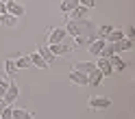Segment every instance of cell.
I'll list each match as a JSON object with an SVG mask.
<instances>
[{
	"mask_svg": "<svg viewBox=\"0 0 135 119\" xmlns=\"http://www.w3.org/2000/svg\"><path fill=\"white\" fill-rule=\"evenodd\" d=\"M105 44L107 41L103 39V37H94L89 41V46H87V50H89V54L91 56H100V52H103V48H105Z\"/></svg>",
	"mask_w": 135,
	"mask_h": 119,
	"instance_id": "cell-6",
	"label": "cell"
},
{
	"mask_svg": "<svg viewBox=\"0 0 135 119\" xmlns=\"http://www.w3.org/2000/svg\"><path fill=\"white\" fill-rule=\"evenodd\" d=\"M68 78H70V82H72V84H76V87H87V84H89V82H87V74L76 72V69H72Z\"/></svg>",
	"mask_w": 135,
	"mask_h": 119,
	"instance_id": "cell-8",
	"label": "cell"
},
{
	"mask_svg": "<svg viewBox=\"0 0 135 119\" xmlns=\"http://www.w3.org/2000/svg\"><path fill=\"white\" fill-rule=\"evenodd\" d=\"M18 95H20V87H18V82H15V80L11 78V82H9V89H7V93H4V98H2V100H4L9 106H13V102L18 100Z\"/></svg>",
	"mask_w": 135,
	"mask_h": 119,
	"instance_id": "cell-5",
	"label": "cell"
},
{
	"mask_svg": "<svg viewBox=\"0 0 135 119\" xmlns=\"http://www.w3.org/2000/svg\"><path fill=\"white\" fill-rule=\"evenodd\" d=\"M48 48H50V52H52L55 56H63V54H70L72 50H74V46L65 44V41H61V44H52V46H48Z\"/></svg>",
	"mask_w": 135,
	"mask_h": 119,
	"instance_id": "cell-7",
	"label": "cell"
},
{
	"mask_svg": "<svg viewBox=\"0 0 135 119\" xmlns=\"http://www.w3.org/2000/svg\"><path fill=\"white\" fill-rule=\"evenodd\" d=\"M120 39H124V30H122V28H113V30L105 37V41H107V44H118Z\"/></svg>",
	"mask_w": 135,
	"mask_h": 119,
	"instance_id": "cell-13",
	"label": "cell"
},
{
	"mask_svg": "<svg viewBox=\"0 0 135 119\" xmlns=\"http://www.w3.org/2000/svg\"><path fill=\"white\" fill-rule=\"evenodd\" d=\"M74 69L76 72H83V74H89L96 69V63H89V61H83V63H76L74 65Z\"/></svg>",
	"mask_w": 135,
	"mask_h": 119,
	"instance_id": "cell-17",
	"label": "cell"
},
{
	"mask_svg": "<svg viewBox=\"0 0 135 119\" xmlns=\"http://www.w3.org/2000/svg\"><path fill=\"white\" fill-rule=\"evenodd\" d=\"M11 113H13V119H33V113H28L26 108H13L11 106Z\"/></svg>",
	"mask_w": 135,
	"mask_h": 119,
	"instance_id": "cell-18",
	"label": "cell"
},
{
	"mask_svg": "<svg viewBox=\"0 0 135 119\" xmlns=\"http://www.w3.org/2000/svg\"><path fill=\"white\" fill-rule=\"evenodd\" d=\"M111 30H113V26H100V28H98V33H96V37H103V39H105Z\"/></svg>",
	"mask_w": 135,
	"mask_h": 119,
	"instance_id": "cell-26",
	"label": "cell"
},
{
	"mask_svg": "<svg viewBox=\"0 0 135 119\" xmlns=\"http://www.w3.org/2000/svg\"><path fill=\"white\" fill-rule=\"evenodd\" d=\"M7 106H9V104H7V102H4V100H2V98H0V115H2V110H4V108H7Z\"/></svg>",
	"mask_w": 135,
	"mask_h": 119,
	"instance_id": "cell-29",
	"label": "cell"
},
{
	"mask_svg": "<svg viewBox=\"0 0 135 119\" xmlns=\"http://www.w3.org/2000/svg\"><path fill=\"white\" fill-rule=\"evenodd\" d=\"M103 80H105V76L100 74L98 69H94V72L87 74V82L91 84V87H100V84H103Z\"/></svg>",
	"mask_w": 135,
	"mask_h": 119,
	"instance_id": "cell-12",
	"label": "cell"
},
{
	"mask_svg": "<svg viewBox=\"0 0 135 119\" xmlns=\"http://www.w3.org/2000/svg\"><path fill=\"white\" fill-rule=\"evenodd\" d=\"M9 82H11V76H4V78L0 80V98H4L7 89H9Z\"/></svg>",
	"mask_w": 135,
	"mask_h": 119,
	"instance_id": "cell-25",
	"label": "cell"
},
{
	"mask_svg": "<svg viewBox=\"0 0 135 119\" xmlns=\"http://www.w3.org/2000/svg\"><path fill=\"white\" fill-rule=\"evenodd\" d=\"M113 54H118V52H115V46H113V44H105L103 52H100V58H111Z\"/></svg>",
	"mask_w": 135,
	"mask_h": 119,
	"instance_id": "cell-21",
	"label": "cell"
},
{
	"mask_svg": "<svg viewBox=\"0 0 135 119\" xmlns=\"http://www.w3.org/2000/svg\"><path fill=\"white\" fill-rule=\"evenodd\" d=\"M94 39V37H87V35H79V37H74V48H81V46H85V44H89V41Z\"/></svg>",
	"mask_w": 135,
	"mask_h": 119,
	"instance_id": "cell-24",
	"label": "cell"
},
{
	"mask_svg": "<svg viewBox=\"0 0 135 119\" xmlns=\"http://www.w3.org/2000/svg\"><path fill=\"white\" fill-rule=\"evenodd\" d=\"M109 63H111V69L113 72H124L126 69V63L120 58V54H113L111 58H109Z\"/></svg>",
	"mask_w": 135,
	"mask_h": 119,
	"instance_id": "cell-14",
	"label": "cell"
},
{
	"mask_svg": "<svg viewBox=\"0 0 135 119\" xmlns=\"http://www.w3.org/2000/svg\"><path fill=\"white\" fill-rule=\"evenodd\" d=\"M15 72H18L15 61H13V58H7V61H4V76H13Z\"/></svg>",
	"mask_w": 135,
	"mask_h": 119,
	"instance_id": "cell-22",
	"label": "cell"
},
{
	"mask_svg": "<svg viewBox=\"0 0 135 119\" xmlns=\"http://www.w3.org/2000/svg\"><path fill=\"white\" fill-rule=\"evenodd\" d=\"M0 119H13V113H11V106H7L2 110V115H0Z\"/></svg>",
	"mask_w": 135,
	"mask_h": 119,
	"instance_id": "cell-28",
	"label": "cell"
},
{
	"mask_svg": "<svg viewBox=\"0 0 135 119\" xmlns=\"http://www.w3.org/2000/svg\"><path fill=\"white\" fill-rule=\"evenodd\" d=\"M96 69H98L100 74H103L105 78L113 74V69H111V63H109V58H100V56H98V61H96Z\"/></svg>",
	"mask_w": 135,
	"mask_h": 119,
	"instance_id": "cell-10",
	"label": "cell"
},
{
	"mask_svg": "<svg viewBox=\"0 0 135 119\" xmlns=\"http://www.w3.org/2000/svg\"><path fill=\"white\" fill-rule=\"evenodd\" d=\"M65 35H70V37H79V35H87V37H94L91 33H94V22L91 20H68L65 22Z\"/></svg>",
	"mask_w": 135,
	"mask_h": 119,
	"instance_id": "cell-1",
	"label": "cell"
},
{
	"mask_svg": "<svg viewBox=\"0 0 135 119\" xmlns=\"http://www.w3.org/2000/svg\"><path fill=\"white\" fill-rule=\"evenodd\" d=\"M76 7H79V0H63V2L59 4V11H61L63 15H70Z\"/></svg>",
	"mask_w": 135,
	"mask_h": 119,
	"instance_id": "cell-11",
	"label": "cell"
},
{
	"mask_svg": "<svg viewBox=\"0 0 135 119\" xmlns=\"http://www.w3.org/2000/svg\"><path fill=\"white\" fill-rule=\"evenodd\" d=\"M28 58H31V65H35V67H39V69H48V63L44 61V58H41L37 52H33V54H28Z\"/></svg>",
	"mask_w": 135,
	"mask_h": 119,
	"instance_id": "cell-16",
	"label": "cell"
},
{
	"mask_svg": "<svg viewBox=\"0 0 135 119\" xmlns=\"http://www.w3.org/2000/svg\"><path fill=\"white\" fill-rule=\"evenodd\" d=\"M65 28L63 26H57V28H52L48 33V44L46 46H52V44H61V41H65Z\"/></svg>",
	"mask_w": 135,
	"mask_h": 119,
	"instance_id": "cell-4",
	"label": "cell"
},
{
	"mask_svg": "<svg viewBox=\"0 0 135 119\" xmlns=\"http://www.w3.org/2000/svg\"><path fill=\"white\" fill-rule=\"evenodd\" d=\"M4 13H7V7H4L2 0H0V15H4Z\"/></svg>",
	"mask_w": 135,
	"mask_h": 119,
	"instance_id": "cell-30",
	"label": "cell"
},
{
	"mask_svg": "<svg viewBox=\"0 0 135 119\" xmlns=\"http://www.w3.org/2000/svg\"><path fill=\"white\" fill-rule=\"evenodd\" d=\"M0 22L4 24V26H18V18H13V15H9V13H4V15H0Z\"/></svg>",
	"mask_w": 135,
	"mask_h": 119,
	"instance_id": "cell-23",
	"label": "cell"
},
{
	"mask_svg": "<svg viewBox=\"0 0 135 119\" xmlns=\"http://www.w3.org/2000/svg\"><path fill=\"white\" fill-rule=\"evenodd\" d=\"M13 61H15V67H18V69H26V67H31L28 54H20L18 58H13Z\"/></svg>",
	"mask_w": 135,
	"mask_h": 119,
	"instance_id": "cell-20",
	"label": "cell"
},
{
	"mask_svg": "<svg viewBox=\"0 0 135 119\" xmlns=\"http://www.w3.org/2000/svg\"><path fill=\"white\" fill-rule=\"evenodd\" d=\"M87 106L91 110H107L109 106H111V100H109L107 95H91L89 102H87Z\"/></svg>",
	"mask_w": 135,
	"mask_h": 119,
	"instance_id": "cell-2",
	"label": "cell"
},
{
	"mask_svg": "<svg viewBox=\"0 0 135 119\" xmlns=\"http://www.w3.org/2000/svg\"><path fill=\"white\" fill-rule=\"evenodd\" d=\"M115 46V52L120 54V52H131V50L135 48V39H129V37H124V39H120L118 44H113Z\"/></svg>",
	"mask_w": 135,
	"mask_h": 119,
	"instance_id": "cell-9",
	"label": "cell"
},
{
	"mask_svg": "<svg viewBox=\"0 0 135 119\" xmlns=\"http://www.w3.org/2000/svg\"><path fill=\"white\" fill-rule=\"evenodd\" d=\"M81 7H85V9H94L96 7V0H79Z\"/></svg>",
	"mask_w": 135,
	"mask_h": 119,
	"instance_id": "cell-27",
	"label": "cell"
},
{
	"mask_svg": "<svg viewBox=\"0 0 135 119\" xmlns=\"http://www.w3.org/2000/svg\"><path fill=\"white\" fill-rule=\"evenodd\" d=\"M37 54H39L41 58H44V61H46L48 65H50V63H52V61H55V54H52V52H50V48H48V46H44V44H41V46L37 48Z\"/></svg>",
	"mask_w": 135,
	"mask_h": 119,
	"instance_id": "cell-15",
	"label": "cell"
},
{
	"mask_svg": "<svg viewBox=\"0 0 135 119\" xmlns=\"http://www.w3.org/2000/svg\"><path fill=\"white\" fill-rule=\"evenodd\" d=\"M4 7H7V13L9 15H13V18H24V13H26V7H24L22 2H18V0H9V2H4Z\"/></svg>",
	"mask_w": 135,
	"mask_h": 119,
	"instance_id": "cell-3",
	"label": "cell"
},
{
	"mask_svg": "<svg viewBox=\"0 0 135 119\" xmlns=\"http://www.w3.org/2000/svg\"><path fill=\"white\" fill-rule=\"evenodd\" d=\"M87 11H89V9H85V7L79 4L76 9L70 13V20H85V18H87Z\"/></svg>",
	"mask_w": 135,
	"mask_h": 119,
	"instance_id": "cell-19",
	"label": "cell"
}]
</instances>
